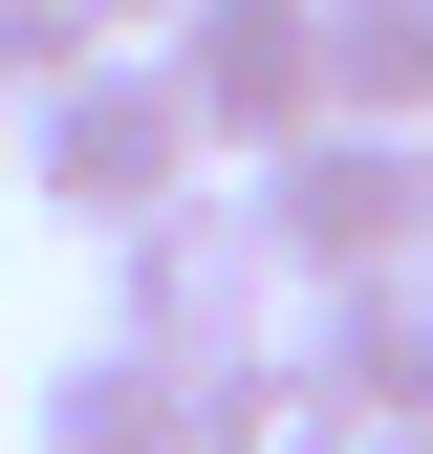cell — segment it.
Listing matches in <instances>:
<instances>
[{"instance_id": "cell-1", "label": "cell", "mask_w": 433, "mask_h": 454, "mask_svg": "<svg viewBox=\"0 0 433 454\" xmlns=\"http://www.w3.org/2000/svg\"><path fill=\"white\" fill-rule=\"evenodd\" d=\"M22 195L66 216L87 260L130 239V216H174V195H216V152H195V108H174V66H152V43H108V66H66V87L22 108Z\"/></svg>"}, {"instance_id": "cell-2", "label": "cell", "mask_w": 433, "mask_h": 454, "mask_svg": "<svg viewBox=\"0 0 433 454\" xmlns=\"http://www.w3.org/2000/svg\"><path fill=\"white\" fill-rule=\"evenodd\" d=\"M239 216H260V260H282V303H347V281H412V239H433V152L325 108L303 152H260V174H239Z\"/></svg>"}, {"instance_id": "cell-3", "label": "cell", "mask_w": 433, "mask_h": 454, "mask_svg": "<svg viewBox=\"0 0 433 454\" xmlns=\"http://www.w3.org/2000/svg\"><path fill=\"white\" fill-rule=\"evenodd\" d=\"M108 347H152V368H239V347H282V260H260V216H239V195L130 216V239H108Z\"/></svg>"}, {"instance_id": "cell-4", "label": "cell", "mask_w": 433, "mask_h": 454, "mask_svg": "<svg viewBox=\"0 0 433 454\" xmlns=\"http://www.w3.org/2000/svg\"><path fill=\"white\" fill-rule=\"evenodd\" d=\"M152 66H174V108H195L216 174H260V152L325 130V0H174Z\"/></svg>"}, {"instance_id": "cell-5", "label": "cell", "mask_w": 433, "mask_h": 454, "mask_svg": "<svg viewBox=\"0 0 433 454\" xmlns=\"http://www.w3.org/2000/svg\"><path fill=\"white\" fill-rule=\"evenodd\" d=\"M22 454H195V368H152V347H87L66 368H22Z\"/></svg>"}, {"instance_id": "cell-6", "label": "cell", "mask_w": 433, "mask_h": 454, "mask_svg": "<svg viewBox=\"0 0 433 454\" xmlns=\"http://www.w3.org/2000/svg\"><path fill=\"white\" fill-rule=\"evenodd\" d=\"M303 368L347 389V433H433V281H347V303H303Z\"/></svg>"}, {"instance_id": "cell-7", "label": "cell", "mask_w": 433, "mask_h": 454, "mask_svg": "<svg viewBox=\"0 0 433 454\" xmlns=\"http://www.w3.org/2000/svg\"><path fill=\"white\" fill-rule=\"evenodd\" d=\"M195 454H347V389L303 368V325L239 347V368H195Z\"/></svg>"}, {"instance_id": "cell-8", "label": "cell", "mask_w": 433, "mask_h": 454, "mask_svg": "<svg viewBox=\"0 0 433 454\" xmlns=\"http://www.w3.org/2000/svg\"><path fill=\"white\" fill-rule=\"evenodd\" d=\"M325 108L433 152V0H325Z\"/></svg>"}, {"instance_id": "cell-9", "label": "cell", "mask_w": 433, "mask_h": 454, "mask_svg": "<svg viewBox=\"0 0 433 454\" xmlns=\"http://www.w3.org/2000/svg\"><path fill=\"white\" fill-rule=\"evenodd\" d=\"M66 66H108V22H87V0H0V108H43Z\"/></svg>"}, {"instance_id": "cell-10", "label": "cell", "mask_w": 433, "mask_h": 454, "mask_svg": "<svg viewBox=\"0 0 433 454\" xmlns=\"http://www.w3.org/2000/svg\"><path fill=\"white\" fill-rule=\"evenodd\" d=\"M87 22H108V43H152V22H174V0H87Z\"/></svg>"}, {"instance_id": "cell-11", "label": "cell", "mask_w": 433, "mask_h": 454, "mask_svg": "<svg viewBox=\"0 0 433 454\" xmlns=\"http://www.w3.org/2000/svg\"><path fill=\"white\" fill-rule=\"evenodd\" d=\"M347 454H433V433H347Z\"/></svg>"}, {"instance_id": "cell-12", "label": "cell", "mask_w": 433, "mask_h": 454, "mask_svg": "<svg viewBox=\"0 0 433 454\" xmlns=\"http://www.w3.org/2000/svg\"><path fill=\"white\" fill-rule=\"evenodd\" d=\"M0 174H22V108H0Z\"/></svg>"}, {"instance_id": "cell-13", "label": "cell", "mask_w": 433, "mask_h": 454, "mask_svg": "<svg viewBox=\"0 0 433 454\" xmlns=\"http://www.w3.org/2000/svg\"><path fill=\"white\" fill-rule=\"evenodd\" d=\"M412 281H433V239H412Z\"/></svg>"}]
</instances>
